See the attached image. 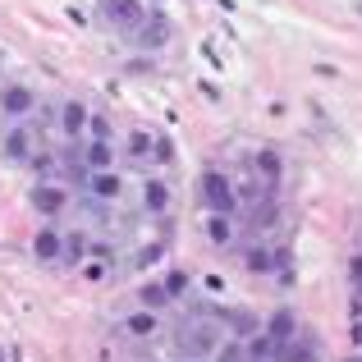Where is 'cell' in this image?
Masks as SVG:
<instances>
[{
	"mask_svg": "<svg viewBox=\"0 0 362 362\" xmlns=\"http://www.w3.org/2000/svg\"><path fill=\"white\" fill-rule=\"evenodd\" d=\"M0 156L14 160V165H28L37 156V133L28 119H5V133H0Z\"/></svg>",
	"mask_w": 362,
	"mask_h": 362,
	"instance_id": "6da1fadb",
	"label": "cell"
},
{
	"mask_svg": "<svg viewBox=\"0 0 362 362\" xmlns=\"http://www.w3.org/2000/svg\"><path fill=\"white\" fill-rule=\"evenodd\" d=\"M202 202H206V211H239V197H234V184L225 175H216V170H206L202 175Z\"/></svg>",
	"mask_w": 362,
	"mask_h": 362,
	"instance_id": "7a4b0ae2",
	"label": "cell"
},
{
	"mask_svg": "<svg viewBox=\"0 0 362 362\" xmlns=\"http://www.w3.org/2000/svg\"><path fill=\"white\" fill-rule=\"evenodd\" d=\"M33 110H37L33 88H23V83H9V88H0V115H5V119H28Z\"/></svg>",
	"mask_w": 362,
	"mask_h": 362,
	"instance_id": "3957f363",
	"label": "cell"
},
{
	"mask_svg": "<svg viewBox=\"0 0 362 362\" xmlns=\"http://www.w3.org/2000/svg\"><path fill=\"white\" fill-rule=\"evenodd\" d=\"M88 193H92V202H119L124 197V175L119 170H88Z\"/></svg>",
	"mask_w": 362,
	"mask_h": 362,
	"instance_id": "277c9868",
	"label": "cell"
},
{
	"mask_svg": "<svg viewBox=\"0 0 362 362\" xmlns=\"http://www.w3.org/2000/svg\"><path fill=\"white\" fill-rule=\"evenodd\" d=\"M221 335H225V326H216L211 317H197L193 326H184V349L188 354H211Z\"/></svg>",
	"mask_w": 362,
	"mask_h": 362,
	"instance_id": "5b68a950",
	"label": "cell"
},
{
	"mask_svg": "<svg viewBox=\"0 0 362 362\" xmlns=\"http://www.w3.org/2000/svg\"><path fill=\"white\" fill-rule=\"evenodd\" d=\"M101 9H106V18L115 28H124V33H138V28L147 23V9H142L138 0H106Z\"/></svg>",
	"mask_w": 362,
	"mask_h": 362,
	"instance_id": "8992f818",
	"label": "cell"
},
{
	"mask_svg": "<svg viewBox=\"0 0 362 362\" xmlns=\"http://www.w3.org/2000/svg\"><path fill=\"white\" fill-rule=\"evenodd\" d=\"M206 239L216 247H234L239 243V221H234L230 211H211L206 216Z\"/></svg>",
	"mask_w": 362,
	"mask_h": 362,
	"instance_id": "52a82bcc",
	"label": "cell"
},
{
	"mask_svg": "<svg viewBox=\"0 0 362 362\" xmlns=\"http://www.w3.org/2000/svg\"><path fill=\"white\" fill-rule=\"evenodd\" d=\"M33 206H37L42 216H51V221H55V216L69 206V193H64L60 184H37V188H33Z\"/></svg>",
	"mask_w": 362,
	"mask_h": 362,
	"instance_id": "ba28073f",
	"label": "cell"
},
{
	"mask_svg": "<svg viewBox=\"0 0 362 362\" xmlns=\"http://www.w3.org/2000/svg\"><path fill=\"white\" fill-rule=\"evenodd\" d=\"M88 115H92L88 106H78V101H64V106H60V133H64L69 142H83V133H88Z\"/></svg>",
	"mask_w": 362,
	"mask_h": 362,
	"instance_id": "9c48e42d",
	"label": "cell"
},
{
	"mask_svg": "<svg viewBox=\"0 0 362 362\" xmlns=\"http://www.w3.org/2000/svg\"><path fill=\"white\" fill-rule=\"evenodd\" d=\"M33 252H37V262H60L64 234L55 230V225H42V230H37V239H33Z\"/></svg>",
	"mask_w": 362,
	"mask_h": 362,
	"instance_id": "30bf717a",
	"label": "cell"
},
{
	"mask_svg": "<svg viewBox=\"0 0 362 362\" xmlns=\"http://www.w3.org/2000/svg\"><path fill=\"white\" fill-rule=\"evenodd\" d=\"M83 165L88 170H115V147L110 142H83Z\"/></svg>",
	"mask_w": 362,
	"mask_h": 362,
	"instance_id": "8fae6325",
	"label": "cell"
},
{
	"mask_svg": "<svg viewBox=\"0 0 362 362\" xmlns=\"http://www.w3.org/2000/svg\"><path fill=\"white\" fill-rule=\"evenodd\" d=\"M142 206H147L151 216H165L170 211V188L160 184V179H147V184H142Z\"/></svg>",
	"mask_w": 362,
	"mask_h": 362,
	"instance_id": "7c38bea8",
	"label": "cell"
},
{
	"mask_svg": "<svg viewBox=\"0 0 362 362\" xmlns=\"http://www.w3.org/2000/svg\"><path fill=\"white\" fill-rule=\"evenodd\" d=\"M266 335H271L275 344H284V339H293V335H298V317H293L289 308H284V312H275V317L266 321Z\"/></svg>",
	"mask_w": 362,
	"mask_h": 362,
	"instance_id": "4fadbf2b",
	"label": "cell"
},
{
	"mask_svg": "<svg viewBox=\"0 0 362 362\" xmlns=\"http://www.w3.org/2000/svg\"><path fill=\"white\" fill-rule=\"evenodd\" d=\"M124 330H129V335H138V339H151V335L160 330V321H156V312L142 308V312H133V317L124 321Z\"/></svg>",
	"mask_w": 362,
	"mask_h": 362,
	"instance_id": "5bb4252c",
	"label": "cell"
},
{
	"mask_svg": "<svg viewBox=\"0 0 362 362\" xmlns=\"http://www.w3.org/2000/svg\"><path fill=\"white\" fill-rule=\"evenodd\" d=\"M124 147H129V156H133V160H151V133L133 129L129 138H124Z\"/></svg>",
	"mask_w": 362,
	"mask_h": 362,
	"instance_id": "9a60e30c",
	"label": "cell"
},
{
	"mask_svg": "<svg viewBox=\"0 0 362 362\" xmlns=\"http://www.w3.org/2000/svg\"><path fill=\"white\" fill-rule=\"evenodd\" d=\"M138 303H142V308H147V312H156V308H165V303H170V293H165V284H147V289H142V293H138Z\"/></svg>",
	"mask_w": 362,
	"mask_h": 362,
	"instance_id": "2e32d148",
	"label": "cell"
},
{
	"mask_svg": "<svg viewBox=\"0 0 362 362\" xmlns=\"http://www.w3.org/2000/svg\"><path fill=\"white\" fill-rule=\"evenodd\" d=\"M83 257H88V239H83V234H64L60 262H83Z\"/></svg>",
	"mask_w": 362,
	"mask_h": 362,
	"instance_id": "e0dca14e",
	"label": "cell"
},
{
	"mask_svg": "<svg viewBox=\"0 0 362 362\" xmlns=\"http://www.w3.org/2000/svg\"><path fill=\"white\" fill-rule=\"evenodd\" d=\"M138 42L142 46H165V23H160V18H156V23H142L138 28Z\"/></svg>",
	"mask_w": 362,
	"mask_h": 362,
	"instance_id": "ac0fdd59",
	"label": "cell"
},
{
	"mask_svg": "<svg viewBox=\"0 0 362 362\" xmlns=\"http://www.w3.org/2000/svg\"><path fill=\"white\" fill-rule=\"evenodd\" d=\"M88 138L92 142H110V119L106 115H88Z\"/></svg>",
	"mask_w": 362,
	"mask_h": 362,
	"instance_id": "d6986e66",
	"label": "cell"
},
{
	"mask_svg": "<svg viewBox=\"0 0 362 362\" xmlns=\"http://www.w3.org/2000/svg\"><path fill=\"white\" fill-rule=\"evenodd\" d=\"M257 170H266V188H275V179H280V160H275L271 151H262V156H257Z\"/></svg>",
	"mask_w": 362,
	"mask_h": 362,
	"instance_id": "ffe728a7",
	"label": "cell"
},
{
	"mask_svg": "<svg viewBox=\"0 0 362 362\" xmlns=\"http://www.w3.org/2000/svg\"><path fill=\"white\" fill-rule=\"evenodd\" d=\"M243 358H247V349H243V344H234V339H230L225 349H216V362H243Z\"/></svg>",
	"mask_w": 362,
	"mask_h": 362,
	"instance_id": "44dd1931",
	"label": "cell"
},
{
	"mask_svg": "<svg viewBox=\"0 0 362 362\" xmlns=\"http://www.w3.org/2000/svg\"><path fill=\"white\" fill-rule=\"evenodd\" d=\"M184 289H188V275H184V271H170V275H165V293H170V298H179Z\"/></svg>",
	"mask_w": 362,
	"mask_h": 362,
	"instance_id": "7402d4cb",
	"label": "cell"
},
{
	"mask_svg": "<svg viewBox=\"0 0 362 362\" xmlns=\"http://www.w3.org/2000/svg\"><path fill=\"white\" fill-rule=\"evenodd\" d=\"M354 339H358V349H362V326H358V330H354Z\"/></svg>",
	"mask_w": 362,
	"mask_h": 362,
	"instance_id": "603a6c76",
	"label": "cell"
},
{
	"mask_svg": "<svg viewBox=\"0 0 362 362\" xmlns=\"http://www.w3.org/2000/svg\"><path fill=\"white\" fill-rule=\"evenodd\" d=\"M243 362H271V358H243Z\"/></svg>",
	"mask_w": 362,
	"mask_h": 362,
	"instance_id": "cb8c5ba5",
	"label": "cell"
},
{
	"mask_svg": "<svg viewBox=\"0 0 362 362\" xmlns=\"http://www.w3.org/2000/svg\"><path fill=\"white\" fill-rule=\"evenodd\" d=\"M344 362H362V358H358V354H354V358H344Z\"/></svg>",
	"mask_w": 362,
	"mask_h": 362,
	"instance_id": "d4e9b609",
	"label": "cell"
}]
</instances>
